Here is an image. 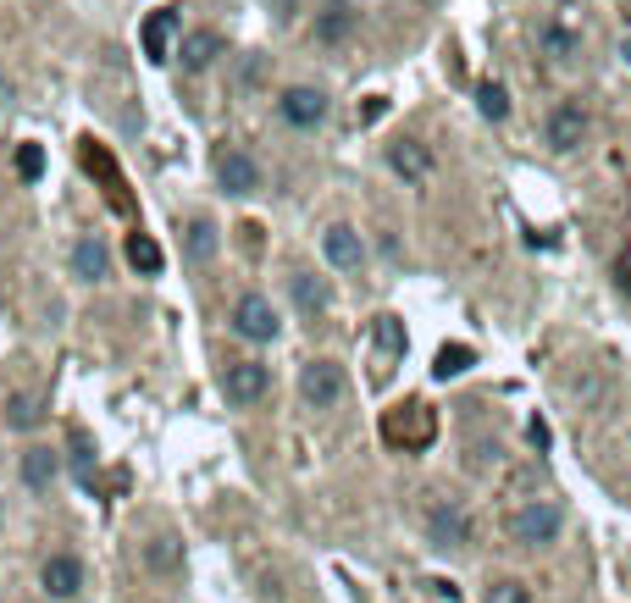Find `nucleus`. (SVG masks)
I'll return each mask as SVG.
<instances>
[{"instance_id":"1","label":"nucleus","mask_w":631,"mask_h":603,"mask_svg":"<svg viewBox=\"0 0 631 603\" xmlns=\"http://www.w3.org/2000/svg\"><path fill=\"white\" fill-rule=\"evenodd\" d=\"M560 532H565V509L554 504V498H526L510 515V543L515 548H548V543H560Z\"/></svg>"},{"instance_id":"2","label":"nucleus","mask_w":631,"mask_h":603,"mask_svg":"<svg viewBox=\"0 0 631 603\" xmlns=\"http://www.w3.org/2000/svg\"><path fill=\"white\" fill-rule=\"evenodd\" d=\"M427 543L443 548V554H454V548H471V515H465V504L438 498V504L427 509Z\"/></svg>"},{"instance_id":"3","label":"nucleus","mask_w":631,"mask_h":603,"mask_svg":"<svg viewBox=\"0 0 631 603\" xmlns=\"http://www.w3.org/2000/svg\"><path fill=\"white\" fill-rule=\"evenodd\" d=\"M266 388H272V371L261 366V360H233V366L222 371V399L239 404V410H250V404L266 399Z\"/></svg>"},{"instance_id":"4","label":"nucleus","mask_w":631,"mask_h":603,"mask_svg":"<svg viewBox=\"0 0 631 603\" xmlns=\"http://www.w3.org/2000/svg\"><path fill=\"white\" fill-rule=\"evenodd\" d=\"M344 366H333V360H310L305 371H299V399L310 404V410H333L338 399H344Z\"/></svg>"},{"instance_id":"5","label":"nucleus","mask_w":631,"mask_h":603,"mask_svg":"<svg viewBox=\"0 0 631 603\" xmlns=\"http://www.w3.org/2000/svg\"><path fill=\"white\" fill-rule=\"evenodd\" d=\"M233 332H239L244 343H272L277 332H283V321H277L266 294H244L239 305H233Z\"/></svg>"},{"instance_id":"6","label":"nucleus","mask_w":631,"mask_h":603,"mask_svg":"<svg viewBox=\"0 0 631 603\" xmlns=\"http://www.w3.org/2000/svg\"><path fill=\"white\" fill-rule=\"evenodd\" d=\"M382 438H388L393 449H427V443H432V410H427V404H405V410H393L388 421H382Z\"/></svg>"},{"instance_id":"7","label":"nucleus","mask_w":631,"mask_h":603,"mask_svg":"<svg viewBox=\"0 0 631 603\" xmlns=\"http://www.w3.org/2000/svg\"><path fill=\"white\" fill-rule=\"evenodd\" d=\"M277 117H283L288 128H322L327 122V95L310 89V83H294V89L277 95Z\"/></svg>"},{"instance_id":"8","label":"nucleus","mask_w":631,"mask_h":603,"mask_svg":"<svg viewBox=\"0 0 631 603\" xmlns=\"http://www.w3.org/2000/svg\"><path fill=\"white\" fill-rule=\"evenodd\" d=\"M543 139H548V150L571 155L576 144L587 139V111H582V100H560V106L548 111V122H543Z\"/></svg>"},{"instance_id":"9","label":"nucleus","mask_w":631,"mask_h":603,"mask_svg":"<svg viewBox=\"0 0 631 603\" xmlns=\"http://www.w3.org/2000/svg\"><path fill=\"white\" fill-rule=\"evenodd\" d=\"M216 183L244 200V194L261 189V166H255V155H244V150H222L216 155Z\"/></svg>"},{"instance_id":"10","label":"nucleus","mask_w":631,"mask_h":603,"mask_svg":"<svg viewBox=\"0 0 631 603\" xmlns=\"http://www.w3.org/2000/svg\"><path fill=\"white\" fill-rule=\"evenodd\" d=\"M72 277H78V283H106L111 277V249L100 233H84L72 244Z\"/></svg>"},{"instance_id":"11","label":"nucleus","mask_w":631,"mask_h":603,"mask_svg":"<svg viewBox=\"0 0 631 603\" xmlns=\"http://www.w3.org/2000/svg\"><path fill=\"white\" fill-rule=\"evenodd\" d=\"M322 249H327V261L338 266V272H360L366 266V244H360V233L349 222H333L322 233Z\"/></svg>"},{"instance_id":"12","label":"nucleus","mask_w":631,"mask_h":603,"mask_svg":"<svg viewBox=\"0 0 631 603\" xmlns=\"http://www.w3.org/2000/svg\"><path fill=\"white\" fill-rule=\"evenodd\" d=\"M172 56L183 61V72H205V67H216V56H227V39L211 34V28H194V34H183V45Z\"/></svg>"},{"instance_id":"13","label":"nucleus","mask_w":631,"mask_h":603,"mask_svg":"<svg viewBox=\"0 0 631 603\" xmlns=\"http://www.w3.org/2000/svg\"><path fill=\"white\" fill-rule=\"evenodd\" d=\"M371 355H377V377H388L393 360L405 355V321L399 316H377L371 321Z\"/></svg>"},{"instance_id":"14","label":"nucleus","mask_w":631,"mask_h":603,"mask_svg":"<svg viewBox=\"0 0 631 603\" xmlns=\"http://www.w3.org/2000/svg\"><path fill=\"white\" fill-rule=\"evenodd\" d=\"M183 17L172 12V6H161V12L144 17V56L150 61H172V39H178Z\"/></svg>"},{"instance_id":"15","label":"nucleus","mask_w":631,"mask_h":603,"mask_svg":"<svg viewBox=\"0 0 631 603\" xmlns=\"http://www.w3.org/2000/svg\"><path fill=\"white\" fill-rule=\"evenodd\" d=\"M39 581H45L50 598H78V592H84V565H78L72 554H50L45 570H39Z\"/></svg>"},{"instance_id":"16","label":"nucleus","mask_w":631,"mask_h":603,"mask_svg":"<svg viewBox=\"0 0 631 603\" xmlns=\"http://www.w3.org/2000/svg\"><path fill=\"white\" fill-rule=\"evenodd\" d=\"M388 166L399 172L405 183H421L432 172V155H427V144H416V139H399V144H388Z\"/></svg>"},{"instance_id":"17","label":"nucleus","mask_w":631,"mask_h":603,"mask_svg":"<svg viewBox=\"0 0 631 603\" xmlns=\"http://www.w3.org/2000/svg\"><path fill=\"white\" fill-rule=\"evenodd\" d=\"M216 249H222V233H216V222H211V216H194V222L183 227V261L205 266Z\"/></svg>"},{"instance_id":"18","label":"nucleus","mask_w":631,"mask_h":603,"mask_svg":"<svg viewBox=\"0 0 631 603\" xmlns=\"http://www.w3.org/2000/svg\"><path fill=\"white\" fill-rule=\"evenodd\" d=\"M288 294H294V305L305 310V316H327V305H333V288H327L322 277H310V272L288 277Z\"/></svg>"},{"instance_id":"19","label":"nucleus","mask_w":631,"mask_h":603,"mask_svg":"<svg viewBox=\"0 0 631 603\" xmlns=\"http://www.w3.org/2000/svg\"><path fill=\"white\" fill-rule=\"evenodd\" d=\"M39 421H45V399H39V393H12V399H6V426H12V432H34Z\"/></svg>"},{"instance_id":"20","label":"nucleus","mask_w":631,"mask_h":603,"mask_svg":"<svg viewBox=\"0 0 631 603\" xmlns=\"http://www.w3.org/2000/svg\"><path fill=\"white\" fill-rule=\"evenodd\" d=\"M56 471H61L56 449H28V454H23V482L34 487V493H45V487L56 482Z\"/></svg>"},{"instance_id":"21","label":"nucleus","mask_w":631,"mask_h":603,"mask_svg":"<svg viewBox=\"0 0 631 603\" xmlns=\"http://www.w3.org/2000/svg\"><path fill=\"white\" fill-rule=\"evenodd\" d=\"M128 266L133 272H144V277H155L161 266H167V255H161V244H155L150 233H133L128 238Z\"/></svg>"},{"instance_id":"22","label":"nucleus","mask_w":631,"mask_h":603,"mask_svg":"<svg viewBox=\"0 0 631 603\" xmlns=\"http://www.w3.org/2000/svg\"><path fill=\"white\" fill-rule=\"evenodd\" d=\"M471 366H477V355H471L465 343H443V349H438V360H432V377H438V382H449V377H465Z\"/></svg>"},{"instance_id":"23","label":"nucleus","mask_w":631,"mask_h":603,"mask_svg":"<svg viewBox=\"0 0 631 603\" xmlns=\"http://www.w3.org/2000/svg\"><path fill=\"white\" fill-rule=\"evenodd\" d=\"M144 565L161 570V576H172V570L183 565V543L178 537H150V543H144Z\"/></svg>"},{"instance_id":"24","label":"nucleus","mask_w":631,"mask_h":603,"mask_svg":"<svg viewBox=\"0 0 631 603\" xmlns=\"http://www.w3.org/2000/svg\"><path fill=\"white\" fill-rule=\"evenodd\" d=\"M477 111H482V117H488V122H504V117H510V89H504V83H477Z\"/></svg>"},{"instance_id":"25","label":"nucleus","mask_w":631,"mask_h":603,"mask_svg":"<svg viewBox=\"0 0 631 603\" xmlns=\"http://www.w3.org/2000/svg\"><path fill=\"white\" fill-rule=\"evenodd\" d=\"M349 28H355V12H349V6H327V12L316 17V39H322V45H338Z\"/></svg>"},{"instance_id":"26","label":"nucleus","mask_w":631,"mask_h":603,"mask_svg":"<svg viewBox=\"0 0 631 603\" xmlns=\"http://www.w3.org/2000/svg\"><path fill=\"white\" fill-rule=\"evenodd\" d=\"M482 603H532V587H526V581H515V576H499V581H488Z\"/></svg>"},{"instance_id":"27","label":"nucleus","mask_w":631,"mask_h":603,"mask_svg":"<svg viewBox=\"0 0 631 603\" xmlns=\"http://www.w3.org/2000/svg\"><path fill=\"white\" fill-rule=\"evenodd\" d=\"M17 178H45V150L39 144H17Z\"/></svg>"},{"instance_id":"28","label":"nucleus","mask_w":631,"mask_h":603,"mask_svg":"<svg viewBox=\"0 0 631 603\" xmlns=\"http://www.w3.org/2000/svg\"><path fill=\"white\" fill-rule=\"evenodd\" d=\"M543 45H548V56H554V61H565V56L576 50V39L565 34V28H548V34H543Z\"/></svg>"},{"instance_id":"29","label":"nucleus","mask_w":631,"mask_h":603,"mask_svg":"<svg viewBox=\"0 0 631 603\" xmlns=\"http://www.w3.org/2000/svg\"><path fill=\"white\" fill-rule=\"evenodd\" d=\"M615 288H620V294H631V244L615 255Z\"/></svg>"},{"instance_id":"30","label":"nucleus","mask_w":631,"mask_h":603,"mask_svg":"<svg viewBox=\"0 0 631 603\" xmlns=\"http://www.w3.org/2000/svg\"><path fill=\"white\" fill-rule=\"evenodd\" d=\"M526 438H532V449H548V421H537V415H532V426H526Z\"/></svg>"},{"instance_id":"31","label":"nucleus","mask_w":631,"mask_h":603,"mask_svg":"<svg viewBox=\"0 0 631 603\" xmlns=\"http://www.w3.org/2000/svg\"><path fill=\"white\" fill-rule=\"evenodd\" d=\"M6 106H12V83L0 78V111H6Z\"/></svg>"}]
</instances>
